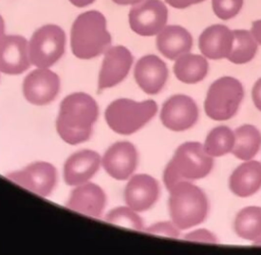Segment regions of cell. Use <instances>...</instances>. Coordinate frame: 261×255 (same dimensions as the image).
Wrapping results in <instances>:
<instances>
[{"instance_id": "cell-28", "label": "cell", "mask_w": 261, "mask_h": 255, "mask_svg": "<svg viewBox=\"0 0 261 255\" xmlns=\"http://www.w3.org/2000/svg\"><path fill=\"white\" fill-rule=\"evenodd\" d=\"M211 4L213 12L218 18L228 20L240 12L244 0H212Z\"/></svg>"}, {"instance_id": "cell-22", "label": "cell", "mask_w": 261, "mask_h": 255, "mask_svg": "<svg viewBox=\"0 0 261 255\" xmlns=\"http://www.w3.org/2000/svg\"><path fill=\"white\" fill-rule=\"evenodd\" d=\"M173 72L185 84H196L202 81L208 72V62L202 55L186 53L177 57Z\"/></svg>"}, {"instance_id": "cell-16", "label": "cell", "mask_w": 261, "mask_h": 255, "mask_svg": "<svg viewBox=\"0 0 261 255\" xmlns=\"http://www.w3.org/2000/svg\"><path fill=\"white\" fill-rule=\"evenodd\" d=\"M159 193V184L153 176L145 173L135 174L125 186L124 201L135 211H146L157 201Z\"/></svg>"}, {"instance_id": "cell-12", "label": "cell", "mask_w": 261, "mask_h": 255, "mask_svg": "<svg viewBox=\"0 0 261 255\" xmlns=\"http://www.w3.org/2000/svg\"><path fill=\"white\" fill-rule=\"evenodd\" d=\"M134 58L124 46H113L105 51L98 78L99 90L111 88L119 84L127 75Z\"/></svg>"}, {"instance_id": "cell-36", "label": "cell", "mask_w": 261, "mask_h": 255, "mask_svg": "<svg viewBox=\"0 0 261 255\" xmlns=\"http://www.w3.org/2000/svg\"><path fill=\"white\" fill-rule=\"evenodd\" d=\"M4 31H5V23L3 20V17L0 15V40L3 38L4 36Z\"/></svg>"}, {"instance_id": "cell-7", "label": "cell", "mask_w": 261, "mask_h": 255, "mask_svg": "<svg viewBox=\"0 0 261 255\" xmlns=\"http://www.w3.org/2000/svg\"><path fill=\"white\" fill-rule=\"evenodd\" d=\"M65 33L56 24H45L34 32L29 43L32 64L48 68L55 64L65 50Z\"/></svg>"}, {"instance_id": "cell-21", "label": "cell", "mask_w": 261, "mask_h": 255, "mask_svg": "<svg viewBox=\"0 0 261 255\" xmlns=\"http://www.w3.org/2000/svg\"><path fill=\"white\" fill-rule=\"evenodd\" d=\"M261 188V163L248 160L238 166L229 177V189L239 197H249Z\"/></svg>"}, {"instance_id": "cell-32", "label": "cell", "mask_w": 261, "mask_h": 255, "mask_svg": "<svg viewBox=\"0 0 261 255\" xmlns=\"http://www.w3.org/2000/svg\"><path fill=\"white\" fill-rule=\"evenodd\" d=\"M252 99L255 106L261 111V78L255 83L252 89Z\"/></svg>"}, {"instance_id": "cell-2", "label": "cell", "mask_w": 261, "mask_h": 255, "mask_svg": "<svg viewBox=\"0 0 261 255\" xmlns=\"http://www.w3.org/2000/svg\"><path fill=\"white\" fill-rule=\"evenodd\" d=\"M111 44L106 18L98 10H88L74 19L70 30V46L80 59H91L105 52Z\"/></svg>"}, {"instance_id": "cell-27", "label": "cell", "mask_w": 261, "mask_h": 255, "mask_svg": "<svg viewBox=\"0 0 261 255\" xmlns=\"http://www.w3.org/2000/svg\"><path fill=\"white\" fill-rule=\"evenodd\" d=\"M105 220L112 224L128 227L136 231L144 230L143 220L130 207L121 206L112 209L106 214Z\"/></svg>"}, {"instance_id": "cell-34", "label": "cell", "mask_w": 261, "mask_h": 255, "mask_svg": "<svg viewBox=\"0 0 261 255\" xmlns=\"http://www.w3.org/2000/svg\"><path fill=\"white\" fill-rule=\"evenodd\" d=\"M95 0H69V2L76 7H86L94 3Z\"/></svg>"}, {"instance_id": "cell-3", "label": "cell", "mask_w": 261, "mask_h": 255, "mask_svg": "<svg viewBox=\"0 0 261 255\" xmlns=\"http://www.w3.org/2000/svg\"><path fill=\"white\" fill-rule=\"evenodd\" d=\"M213 167V158L199 142L181 144L164 169L163 181L169 191L179 182L205 177Z\"/></svg>"}, {"instance_id": "cell-30", "label": "cell", "mask_w": 261, "mask_h": 255, "mask_svg": "<svg viewBox=\"0 0 261 255\" xmlns=\"http://www.w3.org/2000/svg\"><path fill=\"white\" fill-rule=\"evenodd\" d=\"M185 239L189 241L200 242V243H211V244L217 243L216 237L211 232L205 228H199L194 232H191L185 236Z\"/></svg>"}, {"instance_id": "cell-8", "label": "cell", "mask_w": 261, "mask_h": 255, "mask_svg": "<svg viewBox=\"0 0 261 255\" xmlns=\"http://www.w3.org/2000/svg\"><path fill=\"white\" fill-rule=\"evenodd\" d=\"M168 10L161 0H142L132 6L128 12L130 29L138 35H157L166 24Z\"/></svg>"}, {"instance_id": "cell-25", "label": "cell", "mask_w": 261, "mask_h": 255, "mask_svg": "<svg viewBox=\"0 0 261 255\" xmlns=\"http://www.w3.org/2000/svg\"><path fill=\"white\" fill-rule=\"evenodd\" d=\"M233 44L227 59L236 64L247 63L252 60L257 52V41L252 33L247 30H234Z\"/></svg>"}, {"instance_id": "cell-14", "label": "cell", "mask_w": 261, "mask_h": 255, "mask_svg": "<svg viewBox=\"0 0 261 255\" xmlns=\"http://www.w3.org/2000/svg\"><path fill=\"white\" fill-rule=\"evenodd\" d=\"M31 64L27 39L18 35H4L0 40V71L19 74L24 72Z\"/></svg>"}, {"instance_id": "cell-17", "label": "cell", "mask_w": 261, "mask_h": 255, "mask_svg": "<svg viewBox=\"0 0 261 255\" xmlns=\"http://www.w3.org/2000/svg\"><path fill=\"white\" fill-rule=\"evenodd\" d=\"M106 204V195L104 191L96 184L84 183L77 185L71 191L70 197L66 203V207L92 216L100 217Z\"/></svg>"}, {"instance_id": "cell-11", "label": "cell", "mask_w": 261, "mask_h": 255, "mask_svg": "<svg viewBox=\"0 0 261 255\" xmlns=\"http://www.w3.org/2000/svg\"><path fill=\"white\" fill-rule=\"evenodd\" d=\"M198 115V107L191 97L173 95L164 102L160 119L165 128L180 132L192 128L196 123Z\"/></svg>"}, {"instance_id": "cell-18", "label": "cell", "mask_w": 261, "mask_h": 255, "mask_svg": "<svg viewBox=\"0 0 261 255\" xmlns=\"http://www.w3.org/2000/svg\"><path fill=\"white\" fill-rule=\"evenodd\" d=\"M100 163V155L93 150L85 149L71 154L64 163L65 183L69 186H77L88 182L98 171Z\"/></svg>"}, {"instance_id": "cell-26", "label": "cell", "mask_w": 261, "mask_h": 255, "mask_svg": "<svg viewBox=\"0 0 261 255\" xmlns=\"http://www.w3.org/2000/svg\"><path fill=\"white\" fill-rule=\"evenodd\" d=\"M234 145V133L225 125L212 129L204 143L205 151L212 157H219L230 152Z\"/></svg>"}, {"instance_id": "cell-20", "label": "cell", "mask_w": 261, "mask_h": 255, "mask_svg": "<svg viewBox=\"0 0 261 255\" xmlns=\"http://www.w3.org/2000/svg\"><path fill=\"white\" fill-rule=\"evenodd\" d=\"M156 46L163 56L174 60L191 51L193 38L190 32L180 26H166L158 33Z\"/></svg>"}, {"instance_id": "cell-13", "label": "cell", "mask_w": 261, "mask_h": 255, "mask_svg": "<svg viewBox=\"0 0 261 255\" xmlns=\"http://www.w3.org/2000/svg\"><path fill=\"white\" fill-rule=\"evenodd\" d=\"M101 161L103 168L110 176L124 181L133 174L137 167L138 152L132 143L117 142L106 150Z\"/></svg>"}, {"instance_id": "cell-5", "label": "cell", "mask_w": 261, "mask_h": 255, "mask_svg": "<svg viewBox=\"0 0 261 255\" xmlns=\"http://www.w3.org/2000/svg\"><path fill=\"white\" fill-rule=\"evenodd\" d=\"M157 112L154 100L137 102L130 99H117L111 102L105 110L108 126L120 135H130L142 129Z\"/></svg>"}, {"instance_id": "cell-1", "label": "cell", "mask_w": 261, "mask_h": 255, "mask_svg": "<svg viewBox=\"0 0 261 255\" xmlns=\"http://www.w3.org/2000/svg\"><path fill=\"white\" fill-rule=\"evenodd\" d=\"M98 114V105L89 94L77 92L66 96L60 104L56 119L60 138L70 145L89 140Z\"/></svg>"}, {"instance_id": "cell-10", "label": "cell", "mask_w": 261, "mask_h": 255, "mask_svg": "<svg viewBox=\"0 0 261 255\" xmlns=\"http://www.w3.org/2000/svg\"><path fill=\"white\" fill-rule=\"evenodd\" d=\"M59 76L48 68L31 71L23 80L24 98L34 105H46L52 102L59 93Z\"/></svg>"}, {"instance_id": "cell-6", "label": "cell", "mask_w": 261, "mask_h": 255, "mask_svg": "<svg viewBox=\"0 0 261 255\" xmlns=\"http://www.w3.org/2000/svg\"><path fill=\"white\" fill-rule=\"evenodd\" d=\"M244 97L240 81L231 76H222L214 81L208 89L204 103L206 114L214 120L231 118Z\"/></svg>"}, {"instance_id": "cell-15", "label": "cell", "mask_w": 261, "mask_h": 255, "mask_svg": "<svg viewBox=\"0 0 261 255\" xmlns=\"http://www.w3.org/2000/svg\"><path fill=\"white\" fill-rule=\"evenodd\" d=\"M134 76L145 93L155 95L164 87L168 78V69L161 58L154 54H148L137 61Z\"/></svg>"}, {"instance_id": "cell-24", "label": "cell", "mask_w": 261, "mask_h": 255, "mask_svg": "<svg viewBox=\"0 0 261 255\" xmlns=\"http://www.w3.org/2000/svg\"><path fill=\"white\" fill-rule=\"evenodd\" d=\"M236 234L242 239L253 241L261 236V207L249 206L237 214L233 222Z\"/></svg>"}, {"instance_id": "cell-37", "label": "cell", "mask_w": 261, "mask_h": 255, "mask_svg": "<svg viewBox=\"0 0 261 255\" xmlns=\"http://www.w3.org/2000/svg\"><path fill=\"white\" fill-rule=\"evenodd\" d=\"M252 245H254V246H261V236L258 237L257 239L253 240V244Z\"/></svg>"}, {"instance_id": "cell-33", "label": "cell", "mask_w": 261, "mask_h": 255, "mask_svg": "<svg viewBox=\"0 0 261 255\" xmlns=\"http://www.w3.org/2000/svg\"><path fill=\"white\" fill-rule=\"evenodd\" d=\"M251 33L255 38V40L257 41V43L261 45V19L253 21Z\"/></svg>"}, {"instance_id": "cell-29", "label": "cell", "mask_w": 261, "mask_h": 255, "mask_svg": "<svg viewBox=\"0 0 261 255\" xmlns=\"http://www.w3.org/2000/svg\"><path fill=\"white\" fill-rule=\"evenodd\" d=\"M145 232L153 235H161L170 238H178L180 233L179 228L172 221H161L147 227Z\"/></svg>"}, {"instance_id": "cell-35", "label": "cell", "mask_w": 261, "mask_h": 255, "mask_svg": "<svg viewBox=\"0 0 261 255\" xmlns=\"http://www.w3.org/2000/svg\"><path fill=\"white\" fill-rule=\"evenodd\" d=\"M111 1H113L117 5H135L141 2L142 0H111Z\"/></svg>"}, {"instance_id": "cell-31", "label": "cell", "mask_w": 261, "mask_h": 255, "mask_svg": "<svg viewBox=\"0 0 261 255\" xmlns=\"http://www.w3.org/2000/svg\"><path fill=\"white\" fill-rule=\"evenodd\" d=\"M203 1H205V0H165V2L168 5H170L174 8H178V9L187 8L193 4H198Z\"/></svg>"}, {"instance_id": "cell-19", "label": "cell", "mask_w": 261, "mask_h": 255, "mask_svg": "<svg viewBox=\"0 0 261 255\" xmlns=\"http://www.w3.org/2000/svg\"><path fill=\"white\" fill-rule=\"evenodd\" d=\"M233 44V33L224 24H212L199 37L201 53L210 59L227 58Z\"/></svg>"}, {"instance_id": "cell-4", "label": "cell", "mask_w": 261, "mask_h": 255, "mask_svg": "<svg viewBox=\"0 0 261 255\" xmlns=\"http://www.w3.org/2000/svg\"><path fill=\"white\" fill-rule=\"evenodd\" d=\"M169 192V214L172 222L179 230L190 228L205 220L208 200L199 187L190 182H179Z\"/></svg>"}, {"instance_id": "cell-9", "label": "cell", "mask_w": 261, "mask_h": 255, "mask_svg": "<svg viewBox=\"0 0 261 255\" xmlns=\"http://www.w3.org/2000/svg\"><path fill=\"white\" fill-rule=\"evenodd\" d=\"M6 176L17 185L43 197L51 195L57 182L55 167L45 161L33 162L23 169L10 172Z\"/></svg>"}, {"instance_id": "cell-23", "label": "cell", "mask_w": 261, "mask_h": 255, "mask_svg": "<svg viewBox=\"0 0 261 255\" xmlns=\"http://www.w3.org/2000/svg\"><path fill=\"white\" fill-rule=\"evenodd\" d=\"M232 154L242 160H251L261 146V134L257 128L244 124L236 129Z\"/></svg>"}]
</instances>
